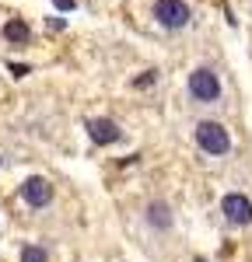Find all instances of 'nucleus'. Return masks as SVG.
<instances>
[{
	"instance_id": "obj_1",
	"label": "nucleus",
	"mask_w": 252,
	"mask_h": 262,
	"mask_svg": "<svg viewBox=\"0 0 252 262\" xmlns=\"http://www.w3.org/2000/svg\"><path fill=\"white\" fill-rule=\"evenodd\" d=\"M193 137H196V147H200L207 158H224V154L231 150V133L214 119H200Z\"/></svg>"
},
{
	"instance_id": "obj_2",
	"label": "nucleus",
	"mask_w": 252,
	"mask_h": 262,
	"mask_svg": "<svg viewBox=\"0 0 252 262\" xmlns=\"http://www.w3.org/2000/svg\"><path fill=\"white\" fill-rule=\"evenodd\" d=\"M186 88H189V95H193V101H200V105H214V101L221 98V81H217V74L210 67H196L189 74Z\"/></svg>"
},
{
	"instance_id": "obj_3",
	"label": "nucleus",
	"mask_w": 252,
	"mask_h": 262,
	"mask_svg": "<svg viewBox=\"0 0 252 262\" xmlns=\"http://www.w3.org/2000/svg\"><path fill=\"white\" fill-rule=\"evenodd\" d=\"M154 21L161 28L179 32V28H186L189 21H193V11H189L186 0H154Z\"/></svg>"
},
{
	"instance_id": "obj_4",
	"label": "nucleus",
	"mask_w": 252,
	"mask_h": 262,
	"mask_svg": "<svg viewBox=\"0 0 252 262\" xmlns=\"http://www.w3.org/2000/svg\"><path fill=\"white\" fill-rule=\"evenodd\" d=\"M21 203L32 206V210H46L53 203V185H49V179H42V175L25 179L21 182Z\"/></svg>"
},
{
	"instance_id": "obj_5",
	"label": "nucleus",
	"mask_w": 252,
	"mask_h": 262,
	"mask_svg": "<svg viewBox=\"0 0 252 262\" xmlns=\"http://www.w3.org/2000/svg\"><path fill=\"white\" fill-rule=\"evenodd\" d=\"M221 213H224V221L235 224V227H249L252 224V200L242 196V192H228V196L221 200Z\"/></svg>"
},
{
	"instance_id": "obj_6",
	"label": "nucleus",
	"mask_w": 252,
	"mask_h": 262,
	"mask_svg": "<svg viewBox=\"0 0 252 262\" xmlns=\"http://www.w3.org/2000/svg\"><path fill=\"white\" fill-rule=\"evenodd\" d=\"M88 137L98 143V147H109V143H116L123 137V129L112 119H88Z\"/></svg>"
},
{
	"instance_id": "obj_7",
	"label": "nucleus",
	"mask_w": 252,
	"mask_h": 262,
	"mask_svg": "<svg viewBox=\"0 0 252 262\" xmlns=\"http://www.w3.org/2000/svg\"><path fill=\"white\" fill-rule=\"evenodd\" d=\"M144 221L154 227V231H168L172 227V206H168L165 200H154V203H147V213H144Z\"/></svg>"
},
{
	"instance_id": "obj_8",
	"label": "nucleus",
	"mask_w": 252,
	"mask_h": 262,
	"mask_svg": "<svg viewBox=\"0 0 252 262\" xmlns=\"http://www.w3.org/2000/svg\"><path fill=\"white\" fill-rule=\"evenodd\" d=\"M4 35H7V39L11 42H28V35H32V32H28V25H25V21H7V25H4Z\"/></svg>"
},
{
	"instance_id": "obj_9",
	"label": "nucleus",
	"mask_w": 252,
	"mask_h": 262,
	"mask_svg": "<svg viewBox=\"0 0 252 262\" xmlns=\"http://www.w3.org/2000/svg\"><path fill=\"white\" fill-rule=\"evenodd\" d=\"M18 262H49V255H46L42 245H25L21 255H18Z\"/></svg>"
},
{
	"instance_id": "obj_10",
	"label": "nucleus",
	"mask_w": 252,
	"mask_h": 262,
	"mask_svg": "<svg viewBox=\"0 0 252 262\" xmlns=\"http://www.w3.org/2000/svg\"><path fill=\"white\" fill-rule=\"evenodd\" d=\"M56 7H60V11H70V7H74V0H56Z\"/></svg>"
},
{
	"instance_id": "obj_11",
	"label": "nucleus",
	"mask_w": 252,
	"mask_h": 262,
	"mask_svg": "<svg viewBox=\"0 0 252 262\" xmlns=\"http://www.w3.org/2000/svg\"><path fill=\"white\" fill-rule=\"evenodd\" d=\"M0 168H4V158H0Z\"/></svg>"
}]
</instances>
